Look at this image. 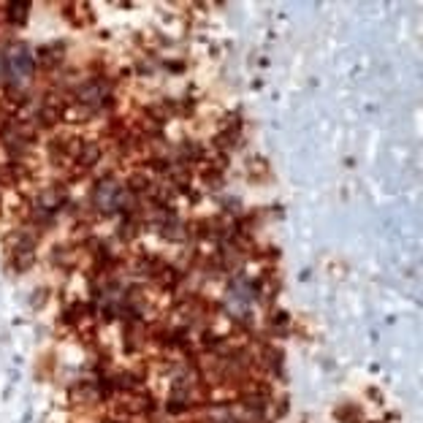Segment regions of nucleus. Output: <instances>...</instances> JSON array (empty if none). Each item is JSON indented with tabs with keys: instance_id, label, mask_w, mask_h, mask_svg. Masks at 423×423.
Wrapping results in <instances>:
<instances>
[{
	"instance_id": "nucleus-1",
	"label": "nucleus",
	"mask_w": 423,
	"mask_h": 423,
	"mask_svg": "<svg viewBox=\"0 0 423 423\" xmlns=\"http://www.w3.org/2000/svg\"><path fill=\"white\" fill-rule=\"evenodd\" d=\"M8 16H11V22H25V16H27V6H11V14H8Z\"/></svg>"
}]
</instances>
